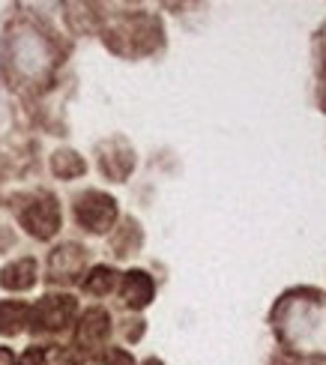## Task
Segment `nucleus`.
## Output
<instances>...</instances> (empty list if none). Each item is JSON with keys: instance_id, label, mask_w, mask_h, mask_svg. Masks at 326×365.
I'll return each instance as SVG.
<instances>
[{"instance_id": "1", "label": "nucleus", "mask_w": 326, "mask_h": 365, "mask_svg": "<svg viewBox=\"0 0 326 365\" xmlns=\"http://www.w3.org/2000/svg\"><path fill=\"white\" fill-rule=\"evenodd\" d=\"M272 329L297 359H326V297L312 287L287 291L272 309Z\"/></svg>"}, {"instance_id": "2", "label": "nucleus", "mask_w": 326, "mask_h": 365, "mask_svg": "<svg viewBox=\"0 0 326 365\" xmlns=\"http://www.w3.org/2000/svg\"><path fill=\"white\" fill-rule=\"evenodd\" d=\"M9 66L21 81H42L54 66V45L36 27H19L9 36Z\"/></svg>"}, {"instance_id": "3", "label": "nucleus", "mask_w": 326, "mask_h": 365, "mask_svg": "<svg viewBox=\"0 0 326 365\" xmlns=\"http://www.w3.org/2000/svg\"><path fill=\"white\" fill-rule=\"evenodd\" d=\"M75 219L84 231L93 234H102L111 227V222L117 219V207H114V197H108L102 192H84L75 197Z\"/></svg>"}, {"instance_id": "4", "label": "nucleus", "mask_w": 326, "mask_h": 365, "mask_svg": "<svg viewBox=\"0 0 326 365\" xmlns=\"http://www.w3.org/2000/svg\"><path fill=\"white\" fill-rule=\"evenodd\" d=\"M19 219L34 237L45 240V237H51L57 231L60 212H57V204H54L51 195H34L30 197V204L19 212Z\"/></svg>"}, {"instance_id": "5", "label": "nucleus", "mask_w": 326, "mask_h": 365, "mask_svg": "<svg viewBox=\"0 0 326 365\" xmlns=\"http://www.w3.org/2000/svg\"><path fill=\"white\" fill-rule=\"evenodd\" d=\"M75 314V302L72 297H45L39 302V309L34 312L36 324L45 329H63Z\"/></svg>"}, {"instance_id": "6", "label": "nucleus", "mask_w": 326, "mask_h": 365, "mask_svg": "<svg viewBox=\"0 0 326 365\" xmlns=\"http://www.w3.org/2000/svg\"><path fill=\"white\" fill-rule=\"evenodd\" d=\"M84 257H87L84 249L75 246V242H66V246L54 249L51 252V261H49L51 276L54 279H75L81 272V267H84Z\"/></svg>"}, {"instance_id": "7", "label": "nucleus", "mask_w": 326, "mask_h": 365, "mask_svg": "<svg viewBox=\"0 0 326 365\" xmlns=\"http://www.w3.org/2000/svg\"><path fill=\"white\" fill-rule=\"evenodd\" d=\"M34 282H36V261H30V257H21V261L9 264L0 272V284L6 291H27V287H34Z\"/></svg>"}, {"instance_id": "8", "label": "nucleus", "mask_w": 326, "mask_h": 365, "mask_svg": "<svg viewBox=\"0 0 326 365\" xmlns=\"http://www.w3.org/2000/svg\"><path fill=\"white\" fill-rule=\"evenodd\" d=\"M150 297H153V282H150L147 272L135 269V272H129V276L123 279V299H126V306L141 309V306L150 302Z\"/></svg>"}, {"instance_id": "9", "label": "nucleus", "mask_w": 326, "mask_h": 365, "mask_svg": "<svg viewBox=\"0 0 326 365\" xmlns=\"http://www.w3.org/2000/svg\"><path fill=\"white\" fill-rule=\"evenodd\" d=\"M111 321H108V314L102 312V309H93V312H87L84 314V321H81V339L87 341V344H99V341H105L108 339V327Z\"/></svg>"}, {"instance_id": "10", "label": "nucleus", "mask_w": 326, "mask_h": 365, "mask_svg": "<svg viewBox=\"0 0 326 365\" xmlns=\"http://www.w3.org/2000/svg\"><path fill=\"white\" fill-rule=\"evenodd\" d=\"M24 324H27V309L21 302H4V306H0V332H4V336L21 332Z\"/></svg>"}, {"instance_id": "11", "label": "nucleus", "mask_w": 326, "mask_h": 365, "mask_svg": "<svg viewBox=\"0 0 326 365\" xmlns=\"http://www.w3.org/2000/svg\"><path fill=\"white\" fill-rule=\"evenodd\" d=\"M114 284H117V272H114L111 267H96V269H93L90 276H87V282H84L87 294H96V297L108 294Z\"/></svg>"}, {"instance_id": "12", "label": "nucleus", "mask_w": 326, "mask_h": 365, "mask_svg": "<svg viewBox=\"0 0 326 365\" xmlns=\"http://www.w3.org/2000/svg\"><path fill=\"white\" fill-rule=\"evenodd\" d=\"M54 171L60 177L81 174L84 171V162L78 159V153H72V150H60V153H54Z\"/></svg>"}, {"instance_id": "13", "label": "nucleus", "mask_w": 326, "mask_h": 365, "mask_svg": "<svg viewBox=\"0 0 326 365\" xmlns=\"http://www.w3.org/2000/svg\"><path fill=\"white\" fill-rule=\"evenodd\" d=\"M9 105H6V93H4V90H0V126H6L9 123Z\"/></svg>"}]
</instances>
